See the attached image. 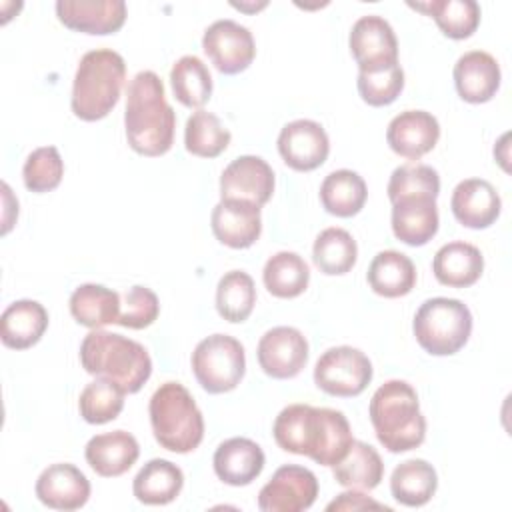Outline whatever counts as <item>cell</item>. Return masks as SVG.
I'll use <instances>...</instances> for the list:
<instances>
[{
  "instance_id": "obj_35",
  "label": "cell",
  "mask_w": 512,
  "mask_h": 512,
  "mask_svg": "<svg viewBox=\"0 0 512 512\" xmlns=\"http://www.w3.org/2000/svg\"><path fill=\"white\" fill-rule=\"evenodd\" d=\"M358 258V246L352 234L344 228L330 226L322 230L312 248V260L316 268L328 276H340L352 270Z\"/></svg>"
},
{
  "instance_id": "obj_31",
  "label": "cell",
  "mask_w": 512,
  "mask_h": 512,
  "mask_svg": "<svg viewBox=\"0 0 512 512\" xmlns=\"http://www.w3.org/2000/svg\"><path fill=\"white\" fill-rule=\"evenodd\" d=\"M368 198L364 178L348 168L330 172L320 184V202L324 210L338 218L356 216Z\"/></svg>"
},
{
  "instance_id": "obj_27",
  "label": "cell",
  "mask_w": 512,
  "mask_h": 512,
  "mask_svg": "<svg viewBox=\"0 0 512 512\" xmlns=\"http://www.w3.org/2000/svg\"><path fill=\"white\" fill-rule=\"evenodd\" d=\"M184 486L182 470L164 458L148 460L132 482V492L138 502L148 506H164L178 498Z\"/></svg>"
},
{
  "instance_id": "obj_29",
  "label": "cell",
  "mask_w": 512,
  "mask_h": 512,
  "mask_svg": "<svg viewBox=\"0 0 512 512\" xmlns=\"http://www.w3.org/2000/svg\"><path fill=\"white\" fill-rule=\"evenodd\" d=\"M438 488L434 466L422 458L400 462L390 476V492L396 502L408 508H420L432 500Z\"/></svg>"
},
{
  "instance_id": "obj_2",
  "label": "cell",
  "mask_w": 512,
  "mask_h": 512,
  "mask_svg": "<svg viewBox=\"0 0 512 512\" xmlns=\"http://www.w3.org/2000/svg\"><path fill=\"white\" fill-rule=\"evenodd\" d=\"M124 128L130 148L142 156H162L172 148L176 112L166 102L160 76L138 72L126 90Z\"/></svg>"
},
{
  "instance_id": "obj_4",
  "label": "cell",
  "mask_w": 512,
  "mask_h": 512,
  "mask_svg": "<svg viewBox=\"0 0 512 512\" xmlns=\"http://www.w3.org/2000/svg\"><path fill=\"white\" fill-rule=\"evenodd\" d=\"M370 422L388 452H408L426 438V418L416 390L404 380L384 382L370 398Z\"/></svg>"
},
{
  "instance_id": "obj_41",
  "label": "cell",
  "mask_w": 512,
  "mask_h": 512,
  "mask_svg": "<svg viewBox=\"0 0 512 512\" xmlns=\"http://www.w3.org/2000/svg\"><path fill=\"white\" fill-rule=\"evenodd\" d=\"M62 176L64 160L56 146H42L32 150L22 168L24 186L36 194L54 190L62 182Z\"/></svg>"
},
{
  "instance_id": "obj_19",
  "label": "cell",
  "mask_w": 512,
  "mask_h": 512,
  "mask_svg": "<svg viewBox=\"0 0 512 512\" xmlns=\"http://www.w3.org/2000/svg\"><path fill=\"white\" fill-rule=\"evenodd\" d=\"M38 500L54 510H78L90 498V482L80 468L68 462L50 464L36 480Z\"/></svg>"
},
{
  "instance_id": "obj_26",
  "label": "cell",
  "mask_w": 512,
  "mask_h": 512,
  "mask_svg": "<svg viewBox=\"0 0 512 512\" xmlns=\"http://www.w3.org/2000/svg\"><path fill=\"white\" fill-rule=\"evenodd\" d=\"M48 328V312L36 300H16L0 316L2 344L12 350L34 346Z\"/></svg>"
},
{
  "instance_id": "obj_9",
  "label": "cell",
  "mask_w": 512,
  "mask_h": 512,
  "mask_svg": "<svg viewBox=\"0 0 512 512\" xmlns=\"http://www.w3.org/2000/svg\"><path fill=\"white\" fill-rule=\"evenodd\" d=\"M372 362L368 356L352 346L328 348L314 366L316 386L338 398H352L366 390L372 380Z\"/></svg>"
},
{
  "instance_id": "obj_36",
  "label": "cell",
  "mask_w": 512,
  "mask_h": 512,
  "mask_svg": "<svg viewBox=\"0 0 512 512\" xmlns=\"http://www.w3.org/2000/svg\"><path fill=\"white\" fill-rule=\"evenodd\" d=\"M170 84L176 100L186 108H200L212 96L208 66L194 54L178 58L170 70Z\"/></svg>"
},
{
  "instance_id": "obj_20",
  "label": "cell",
  "mask_w": 512,
  "mask_h": 512,
  "mask_svg": "<svg viewBox=\"0 0 512 512\" xmlns=\"http://www.w3.org/2000/svg\"><path fill=\"white\" fill-rule=\"evenodd\" d=\"M450 208L454 218L472 230L492 226L502 210V200L496 188L484 178H468L456 184Z\"/></svg>"
},
{
  "instance_id": "obj_30",
  "label": "cell",
  "mask_w": 512,
  "mask_h": 512,
  "mask_svg": "<svg viewBox=\"0 0 512 512\" xmlns=\"http://www.w3.org/2000/svg\"><path fill=\"white\" fill-rule=\"evenodd\" d=\"M70 314L90 330L116 324L120 318V294L102 284H80L70 296Z\"/></svg>"
},
{
  "instance_id": "obj_12",
  "label": "cell",
  "mask_w": 512,
  "mask_h": 512,
  "mask_svg": "<svg viewBox=\"0 0 512 512\" xmlns=\"http://www.w3.org/2000/svg\"><path fill=\"white\" fill-rule=\"evenodd\" d=\"M202 48L220 74L244 72L256 56L252 32L228 18L216 20L204 30Z\"/></svg>"
},
{
  "instance_id": "obj_22",
  "label": "cell",
  "mask_w": 512,
  "mask_h": 512,
  "mask_svg": "<svg viewBox=\"0 0 512 512\" xmlns=\"http://www.w3.org/2000/svg\"><path fill=\"white\" fill-rule=\"evenodd\" d=\"M86 462L102 478H116L128 472L140 456L138 440L126 430L96 434L84 448Z\"/></svg>"
},
{
  "instance_id": "obj_43",
  "label": "cell",
  "mask_w": 512,
  "mask_h": 512,
  "mask_svg": "<svg viewBox=\"0 0 512 512\" xmlns=\"http://www.w3.org/2000/svg\"><path fill=\"white\" fill-rule=\"evenodd\" d=\"M160 314V302L158 296L148 286H132L124 294V308L120 310V318L116 324L130 328V330H142L150 326Z\"/></svg>"
},
{
  "instance_id": "obj_40",
  "label": "cell",
  "mask_w": 512,
  "mask_h": 512,
  "mask_svg": "<svg viewBox=\"0 0 512 512\" xmlns=\"http://www.w3.org/2000/svg\"><path fill=\"white\" fill-rule=\"evenodd\" d=\"M386 192L390 202L410 196H428L436 200L440 194V176L428 164H404L390 174Z\"/></svg>"
},
{
  "instance_id": "obj_21",
  "label": "cell",
  "mask_w": 512,
  "mask_h": 512,
  "mask_svg": "<svg viewBox=\"0 0 512 512\" xmlns=\"http://www.w3.org/2000/svg\"><path fill=\"white\" fill-rule=\"evenodd\" d=\"M454 86L462 100L484 104L492 100L500 88L502 72L496 58L484 50H470L454 64Z\"/></svg>"
},
{
  "instance_id": "obj_32",
  "label": "cell",
  "mask_w": 512,
  "mask_h": 512,
  "mask_svg": "<svg viewBox=\"0 0 512 512\" xmlns=\"http://www.w3.org/2000/svg\"><path fill=\"white\" fill-rule=\"evenodd\" d=\"M332 476L344 488L374 490L384 478V462L370 444L354 440L346 456L332 466Z\"/></svg>"
},
{
  "instance_id": "obj_34",
  "label": "cell",
  "mask_w": 512,
  "mask_h": 512,
  "mask_svg": "<svg viewBox=\"0 0 512 512\" xmlns=\"http://www.w3.org/2000/svg\"><path fill=\"white\" fill-rule=\"evenodd\" d=\"M408 4L432 16L442 34L452 40L470 38L480 24V6L474 0H430Z\"/></svg>"
},
{
  "instance_id": "obj_14",
  "label": "cell",
  "mask_w": 512,
  "mask_h": 512,
  "mask_svg": "<svg viewBox=\"0 0 512 512\" xmlns=\"http://www.w3.org/2000/svg\"><path fill=\"white\" fill-rule=\"evenodd\" d=\"M278 152L286 166L296 172H310L322 166L330 152V140L322 124L300 118L288 122L278 134Z\"/></svg>"
},
{
  "instance_id": "obj_24",
  "label": "cell",
  "mask_w": 512,
  "mask_h": 512,
  "mask_svg": "<svg viewBox=\"0 0 512 512\" xmlns=\"http://www.w3.org/2000/svg\"><path fill=\"white\" fill-rule=\"evenodd\" d=\"M438 206L434 198L410 196L392 202V232L408 246H424L438 232Z\"/></svg>"
},
{
  "instance_id": "obj_10",
  "label": "cell",
  "mask_w": 512,
  "mask_h": 512,
  "mask_svg": "<svg viewBox=\"0 0 512 512\" xmlns=\"http://www.w3.org/2000/svg\"><path fill=\"white\" fill-rule=\"evenodd\" d=\"M318 496V478L312 470L298 464L280 466L258 492L262 512H302Z\"/></svg>"
},
{
  "instance_id": "obj_8",
  "label": "cell",
  "mask_w": 512,
  "mask_h": 512,
  "mask_svg": "<svg viewBox=\"0 0 512 512\" xmlns=\"http://www.w3.org/2000/svg\"><path fill=\"white\" fill-rule=\"evenodd\" d=\"M192 372L208 394L234 390L246 372L244 346L228 334L200 340L192 352Z\"/></svg>"
},
{
  "instance_id": "obj_11",
  "label": "cell",
  "mask_w": 512,
  "mask_h": 512,
  "mask_svg": "<svg viewBox=\"0 0 512 512\" xmlns=\"http://www.w3.org/2000/svg\"><path fill=\"white\" fill-rule=\"evenodd\" d=\"M350 52L358 64V72H376L398 64V40L388 24L378 14L360 16L348 36Z\"/></svg>"
},
{
  "instance_id": "obj_37",
  "label": "cell",
  "mask_w": 512,
  "mask_h": 512,
  "mask_svg": "<svg viewBox=\"0 0 512 512\" xmlns=\"http://www.w3.org/2000/svg\"><path fill=\"white\" fill-rule=\"evenodd\" d=\"M256 304V286L248 272L230 270L226 272L216 286V310L218 314L232 322H244Z\"/></svg>"
},
{
  "instance_id": "obj_18",
  "label": "cell",
  "mask_w": 512,
  "mask_h": 512,
  "mask_svg": "<svg viewBox=\"0 0 512 512\" xmlns=\"http://www.w3.org/2000/svg\"><path fill=\"white\" fill-rule=\"evenodd\" d=\"M440 138L436 116L426 110H404L396 114L386 130V142L402 158L420 160Z\"/></svg>"
},
{
  "instance_id": "obj_1",
  "label": "cell",
  "mask_w": 512,
  "mask_h": 512,
  "mask_svg": "<svg viewBox=\"0 0 512 512\" xmlns=\"http://www.w3.org/2000/svg\"><path fill=\"white\" fill-rule=\"evenodd\" d=\"M272 434L282 450L308 456L320 466L340 462L354 442L350 422L340 410L310 404L282 408L274 420Z\"/></svg>"
},
{
  "instance_id": "obj_33",
  "label": "cell",
  "mask_w": 512,
  "mask_h": 512,
  "mask_svg": "<svg viewBox=\"0 0 512 512\" xmlns=\"http://www.w3.org/2000/svg\"><path fill=\"white\" fill-rule=\"evenodd\" d=\"M266 290L276 298H296L310 282V268L296 252L282 250L272 254L262 270Z\"/></svg>"
},
{
  "instance_id": "obj_38",
  "label": "cell",
  "mask_w": 512,
  "mask_h": 512,
  "mask_svg": "<svg viewBox=\"0 0 512 512\" xmlns=\"http://www.w3.org/2000/svg\"><path fill=\"white\" fill-rule=\"evenodd\" d=\"M230 138V130L212 112L200 108L186 120L184 146L194 156L216 158L228 148Z\"/></svg>"
},
{
  "instance_id": "obj_42",
  "label": "cell",
  "mask_w": 512,
  "mask_h": 512,
  "mask_svg": "<svg viewBox=\"0 0 512 512\" xmlns=\"http://www.w3.org/2000/svg\"><path fill=\"white\" fill-rule=\"evenodd\" d=\"M358 94L360 98L374 108L392 104L404 90V70L400 64H394L376 72H358Z\"/></svg>"
},
{
  "instance_id": "obj_25",
  "label": "cell",
  "mask_w": 512,
  "mask_h": 512,
  "mask_svg": "<svg viewBox=\"0 0 512 512\" xmlns=\"http://www.w3.org/2000/svg\"><path fill=\"white\" fill-rule=\"evenodd\" d=\"M484 270L482 252L468 242L454 240L444 244L432 260L436 280L450 288H468L476 284Z\"/></svg>"
},
{
  "instance_id": "obj_17",
  "label": "cell",
  "mask_w": 512,
  "mask_h": 512,
  "mask_svg": "<svg viewBox=\"0 0 512 512\" xmlns=\"http://www.w3.org/2000/svg\"><path fill=\"white\" fill-rule=\"evenodd\" d=\"M210 226L216 240L224 246L234 250L250 248L262 232L260 206L246 200L220 198V202L212 208Z\"/></svg>"
},
{
  "instance_id": "obj_39",
  "label": "cell",
  "mask_w": 512,
  "mask_h": 512,
  "mask_svg": "<svg viewBox=\"0 0 512 512\" xmlns=\"http://www.w3.org/2000/svg\"><path fill=\"white\" fill-rule=\"evenodd\" d=\"M124 408V392L110 380L96 378L86 384L78 398L80 416L88 424H106L116 420Z\"/></svg>"
},
{
  "instance_id": "obj_6",
  "label": "cell",
  "mask_w": 512,
  "mask_h": 512,
  "mask_svg": "<svg viewBox=\"0 0 512 512\" xmlns=\"http://www.w3.org/2000/svg\"><path fill=\"white\" fill-rule=\"evenodd\" d=\"M156 442L176 454L196 450L204 438V416L180 382H164L148 404Z\"/></svg>"
},
{
  "instance_id": "obj_44",
  "label": "cell",
  "mask_w": 512,
  "mask_h": 512,
  "mask_svg": "<svg viewBox=\"0 0 512 512\" xmlns=\"http://www.w3.org/2000/svg\"><path fill=\"white\" fill-rule=\"evenodd\" d=\"M364 508H380V510L384 508V510H390L388 506H384V504H380V502L368 498V496L362 494V492H356L354 488H350L348 492L338 494V498L332 500V502L326 506V510H364Z\"/></svg>"
},
{
  "instance_id": "obj_15",
  "label": "cell",
  "mask_w": 512,
  "mask_h": 512,
  "mask_svg": "<svg viewBox=\"0 0 512 512\" xmlns=\"http://www.w3.org/2000/svg\"><path fill=\"white\" fill-rule=\"evenodd\" d=\"M274 194V170L272 166L252 154L234 158L220 174V198L246 200L264 206Z\"/></svg>"
},
{
  "instance_id": "obj_28",
  "label": "cell",
  "mask_w": 512,
  "mask_h": 512,
  "mask_svg": "<svg viewBox=\"0 0 512 512\" xmlns=\"http://www.w3.org/2000/svg\"><path fill=\"white\" fill-rule=\"evenodd\" d=\"M366 278L378 296L400 298L412 292L416 284V266L398 250H382L372 258Z\"/></svg>"
},
{
  "instance_id": "obj_5",
  "label": "cell",
  "mask_w": 512,
  "mask_h": 512,
  "mask_svg": "<svg viewBox=\"0 0 512 512\" xmlns=\"http://www.w3.org/2000/svg\"><path fill=\"white\" fill-rule=\"evenodd\" d=\"M126 80L124 58L110 48L86 52L72 84V112L84 122L102 120L118 104Z\"/></svg>"
},
{
  "instance_id": "obj_23",
  "label": "cell",
  "mask_w": 512,
  "mask_h": 512,
  "mask_svg": "<svg viewBox=\"0 0 512 512\" xmlns=\"http://www.w3.org/2000/svg\"><path fill=\"white\" fill-rule=\"evenodd\" d=\"M264 462H266V456L262 448L254 440L242 438V436L224 440L216 448L212 458L216 476L228 486L252 484L260 476Z\"/></svg>"
},
{
  "instance_id": "obj_16",
  "label": "cell",
  "mask_w": 512,
  "mask_h": 512,
  "mask_svg": "<svg viewBox=\"0 0 512 512\" xmlns=\"http://www.w3.org/2000/svg\"><path fill=\"white\" fill-rule=\"evenodd\" d=\"M58 20L76 32L104 36L118 32L126 22L124 0H58Z\"/></svg>"
},
{
  "instance_id": "obj_7",
  "label": "cell",
  "mask_w": 512,
  "mask_h": 512,
  "mask_svg": "<svg viewBox=\"0 0 512 512\" xmlns=\"http://www.w3.org/2000/svg\"><path fill=\"white\" fill-rule=\"evenodd\" d=\"M412 330L416 342L428 354L452 356L472 334V312L456 298H428L416 310Z\"/></svg>"
},
{
  "instance_id": "obj_3",
  "label": "cell",
  "mask_w": 512,
  "mask_h": 512,
  "mask_svg": "<svg viewBox=\"0 0 512 512\" xmlns=\"http://www.w3.org/2000/svg\"><path fill=\"white\" fill-rule=\"evenodd\" d=\"M80 364L88 374L114 382L124 394L138 392L152 374L150 354L140 342L100 328L84 336Z\"/></svg>"
},
{
  "instance_id": "obj_13",
  "label": "cell",
  "mask_w": 512,
  "mask_h": 512,
  "mask_svg": "<svg viewBox=\"0 0 512 512\" xmlns=\"http://www.w3.org/2000/svg\"><path fill=\"white\" fill-rule=\"evenodd\" d=\"M258 364L276 380H288L302 372L308 362V340L292 326L270 328L258 342Z\"/></svg>"
}]
</instances>
